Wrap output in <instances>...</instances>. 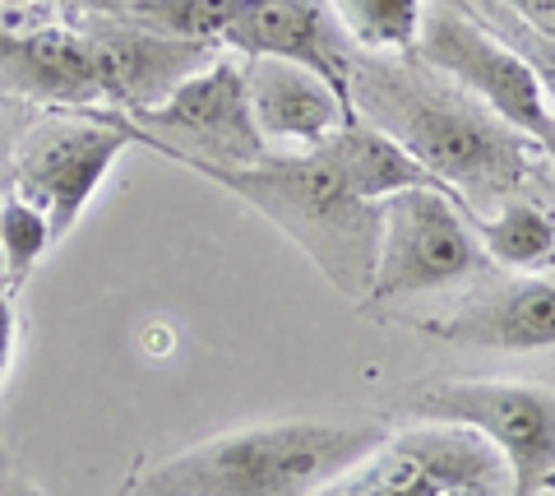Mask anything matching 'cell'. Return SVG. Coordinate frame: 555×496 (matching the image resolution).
<instances>
[{
  "label": "cell",
  "mask_w": 555,
  "mask_h": 496,
  "mask_svg": "<svg viewBox=\"0 0 555 496\" xmlns=\"http://www.w3.org/2000/svg\"><path fill=\"white\" fill-rule=\"evenodd\" d=\"M130 144H144L171 163H214V167H255L269 158V140L259 135L246 93V61L218 56L190 75L163 107L144 116H120Z\"/></svg>",
  "instance_id": "obj_5"
},
{
  "label": "cell",
  "mask_w": 555,
  "mask_h": 496,
  "mask_svg": "<svg viewBox=\"0 0 555 496\" xmlns=\"http://www.w3.org/2000/svg\"><path fill=\"white\" fill-rule=\"evenodd\" d=\"M357 51L371 56H412L422 38L426 0H328Z\"/></svg>",
  "instance_id": "obj_16"
},
{
  "label": "cell",
  "mask_w": 555,
  "mask_h": 496,
  "mask_svg": "<svg viewBox=\"0 0 555 496\" xmlns=\"http://www.w3.org/2000/svg\"><path fill=\"white\" fill-rule=\"evenodd\" d=\"M246 93H250L255 126L269 144L320 149L352 122V107L315 71L278 56L246 61Z\"/></svg>",
  "instance_id": "obj_12"
},
{
  "label": "cell",
  "mask_w": 555,
  "mask_h": 496,
  "mask_svg": "<svg viewBox=\"0 0 555 496\" xmlns=\"http://www.w3.org/2000/svg\"><path fill=\"white\" fill-rule=\"evenodd\" d=\"M385 436L379 422H255L153 465L126 496H315Z\"/></svg>",
  "instance_id": "obj_2"
},
{
  "label": "cell",
  "mask_w": 555,
  "mask_h": 496,
  "mask_svg": "<svg viewBox=\"0 0 555 496\" xmlns=\"http://www.w3.org/2000/svg\"><path fill=\"white\" fill-rule=\"evenodd\" d=\"M222 47L241 56H278L315 71L347 107H352V56L357 47L328 10V0H241L236 20L222 33Z\"/></svg>",
  "instance_id": "obj_11"
},
{
  "label": "cell",
  "mask_w": 555,
  "mask_h": 496,
  "mask_svg": "<svg viewBox=\"0 0 555 496\" xmlns=\"http://www.w3.org/2000/svg\"><path fill=\"white\" fill-rule=\"evenodd\" d=\"M10 47H14V28H0V61L10 56Z\"/></svg>",
  "instance_id": "obj_24"
},
{
  "label": "cell",
  "mask_w": 555,
  "mask_h": 496,
  "mask_svg": "<svg viewBox=\"0 0 555 496\" xmlns=\"http://www.w3.org/2000/svg\"><path fill=\"white\" fill-rule=\"evenodd\" d=\"M126 144L130 135L120 126V112L79 107L65 122H42L20 144L10 191L24 195L51 224V237L65 242L83 209L93 204V195L102 191V181H107L112 163Z\"/></svg>",
  "instance_id": "obj_9"
},
{
  "label": "cell",
  "mask_w": 555,
  "mask_h": 496,
  "mask_svg": "<svg viewBox=\"0 0 555 496\" xmlns=\"http://www.w3.org/2000/svg\"><path fill=\"white\" fill-rule=\"evenodd\" d=\"M403 414L467 422L509 459V496H542L555 478V395L524 381H436L412 385Z\"/></svg>",
  "instance_id": "obj_8"
},
{
  "label": "cell",
  "mask_w": 555,
  "mask_h": 496,
  "mask_svg": "<svg viewBox=\"0 0 555 496\" xmlns=\"http://www.w3.org/2000/svg\"><path fill=\"white\" fill-rule=\"evenodd\" d=\"M0 496H38V487H33L28 478L10 465L5 450H0Z\"/></svg>",
  "instance_id": "obj_22"
},
{
  "label": "cell",
  "mask_w": 555,
  "mask_h": 496,
  "mask_svg": "<svg viewBox=\"0 0 555 496\" xmlns=\"http://www.w3.org/2000/svg\"><path fill=\"white\" fill-rule=\"evenodd\" d=\"M491 260L477 237V218L454 191L416 186L385 200V224H379V260L366 302H393L416 293H440V288L467 283Z\"/></svg>",
  "instance_id": "obj_6"
},
{
  "label": "cell",
  "mask_w": 555,
  "mask_h": 496,
  "mask_svg": "<svg viewBox=\"0 0 555 496\" xmlns=\"http://www.w3.org/2000/svg\"><path fill=\"white\" fill-rule=\"evenodd\" d=\"M190 173L218 181L222 191L255 204L269 224L283 228L343 297L366 302L375 260H379V224L385 204H366L347 191L334 158L324 149L306 153H269L255 167H214L190 163Z\"/></svg>",
  "instance_id": "obj_3"
},
{
  "label": "cell",
  "mask_w": 555,
  "mask_h": 496,
  "mask_svg": "<svg viewBox=\"0 0 555 496\" xmlns=\"http://www.w3.org/2000/svg\"><path fill=\"white\" fill-rule=\"evenodd\" d=\"M83 42L93 51V71L102 102H112L120 116H144L181 89L190 75L218 61V42H190L167 38L134 20H107V14H89L79 28Z\"/></svg>",
  "instance_id": "obj_10"
},
{
  "label": "cell",
  "mask_w": 555,
  "mask_h": 496,
  "mask_svg": "<svg viewBox=\"0 0 555 496\" xmlns=\"http://www.w3.org/2000/svg\"><path fill=\"white\" fill-rule=\"evenodd\" d=\"M477 237L491 260L514 269H542L555 260V218L532 200L509 195L495 218H477Z\"/></svg>",
  "instance_id": "obj_17"
},
{
  "label": "cell",
  "mask_w": 555,
  "mask_h": 496,
  "mask_svg": "<svg viewBox=\"0 0 555 496\" xmlns=\"http://www.w3.org/2000/svg\"><path fill=\"white\" fill-rule=\"evenodd\" d=\"M352 116L403 144L430 177L467 204V214L491 200L505 204L532 173L528 135L505 126L467 89H449L408 65L352 56Z\"/></svg>",
  "instance_id": "obj_1"
},
{
  "label": "cell",
  "mask_w": 555,
  "mask_h": 496,
  "mask_svg": "<svg viewBox=\"0 0 555 496\" xmlns=\"http://www.w3.org/2000/svg\"><path fill=\"white\" fill-rule=\"evenodd\" d=\"M320 149L334 158L338 177L347 181V191H352L357 200H366V204H385L389 195L416 191V186H436V191H449V186L430 177L403 144L389 140L379 126L361 122V116H352V122H347L334 135V140L320 144Z\"/></svg>",
  "instance_id": "obj_15"
},
{
  "label": "cell",
  "mask_w": 555,
  "mask_h": 496,
  "mask_svg": "<svg viewBox=\"0 0 555 496\" xmlns=\"http://www.w3.org/2000/svg\"><path fill=\"white\" fill-rule=\"evenodd\" d=\"M241 0H130L126 20L144 24L167 38H190V42H218L236 20Z\"/></svg>",
  "instance_id": "obj_18"
},
{
  "label": "cell",
  "mask_w": 555,
  "mask_h": 496,
  "mask_svg": "<svg viewBox=\"0 0 555 496\" xmlns=\"http://www.w3.org/2000/svg\"><path fill=\"white\" fill-rule=\"evenodd\" d=\"M65 5H75L83 14H107V20H126L130 0H65Z\"/></svg>",
  "instance_id": "obj_23"
},
{
  "label": "cell",
  "mask_w": 555,
  "mask_h": 496,
  "mask_svg": "<svg viewBox=\"0 0 555 496\" xmlns=\"http://www.w3.org/2000/svg\"><path fill=\"white\" fill-rule=\"evenodd\" d=\"M0 89L47 102V107H102L93 51L83 42V33L42 24L28 33H14L10 56L0 61Z\"/></svg>",
  "instance_id": "obj_13"
},
{
  "label": "cell",
  "mask_w": 555,
  "mask_h": 496,
  "mask_svg": "<svg viewBox=\"0 0 555 496\" xmlns=\"http://www.w3.org/2000/svg\"><path fill=\"white\" fill-rule=\"evenodd\" d=\"M0 288H5V251H0Z\"/></svg>",
  "instance_id": "obj_25"
},
{
  "label": "cell",
  "mask_w": 555,
  "mask_h": 496,
  "mask_svg": "<svg viewBox=\"0 0 555 496\" xmlns=\"http://www.w3.org/2000/svg\"><path fill=\"white\" fill-rule=\"evenodd\" d=\"M47 246H56L51 224L24 195L10 191L0 200V251H5V288L10 293H20V288L33 279V269H38Z\"/></svg>",
  "instance_id": "obj_19"
},
{
  "label": "cell",
  "mask_w": 555,
  "mask_h": 496,
  "mask_svg": "<svg viewBox=\"0 0 555 496\" xmlns=\"http://www.w3.org/2000/svg\"><path fill=\"white\" fill-rule=\"evenodd\" d=\"M546 496H555V478H551V483H546Z\"/></svg>",
  "instance_id": "obj_26"
},
{
  "label": "cell",
  "mask_w": 555,
  "mask_h": 496,
  "mask_svg": "<svg viewBox=\"0 0 555 496\" xmlns=\"http://www.w3.org/2000/svg\"><path fill=\"white\" fill-rule=\"evenodd\" d=\"M509 459L467 422L422 418L315 496H509Z\"/></svg>",
  "instance_id": "obj_4"
},
{
  "label": "cell",
  "mask_w": 555,
  "mask_h": 496,
  "mask_svg": "<svg viewBox=\"0 0 555 496\" xmlns=\"http://www.w3.org/2000/svg\"><path fill=\"white\" fill-rule=\"evenodd\" d=\"M14 339H20V320H14V302H10V288H0V381L14 363Z\"/></svg>",
  "instance_id": "obj_20"
},
{
  "label": "cell",
  "mask_w": 555,
  "mask_h": 496,
  "mask_svg": "<svg viewBox=\"0 0 555 496\" xmlns=\"http://www.w3.org/2000/svg\"><path fill=\"white\" fill-rule=\"evenodd\" d=\"M509 10L524 14V24L542 38H555V0H509Z\"/></svg>",
  "instance_id": "obj_21"
},
{
  "label": "cell",
  "mask_w": 555,
  "mask_h": 496,
  "mask_svg": "<svg viewBox=\"0 0 555 496\" xmlns=\"http://www.w3.org/2000/svg\"><path fill=\"white\" fill-rule=\"evenodd\" d=\"M430 334L463 348L491 353H537L555 348V283L546 279H514L491 297H477L459 316L430 325Z\"/></svg>",
  "instance_id": "obj_14"
},
{
  "label": "cell",
  "mask_w": 555,
  "mask_h": 496,
  "mask_svg": "<svg viewBox=\"0 0 555 496\" xmlns=\"http://www.w3.org/2000/svg\"><path fill=\"white\" fill-rule=\"evenodd\" d=\"M412 56L430 65L440 79L467 89L481 107H491L505 126L528 135L546 158H555V107L537 71L509 47H500L491 33H481L473 20H463L454 5H444V0L426 5L422 38H416Z\"/></svg>",
  "instance_id": "obj_7"
}]
</instances>
